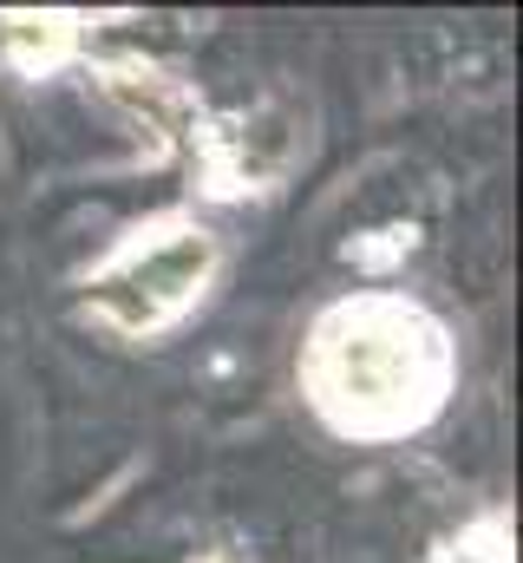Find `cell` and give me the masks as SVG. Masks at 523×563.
<instances>
[{
	"mask_svg": "<svg viewBox=\"0 0 523 563\" xmlns=\"http://www.w3.org/2000/svg\"><path fill=\"white\" fill-rule=\"evenodd\" d=\"M7 40L20 66H59L73 53V20L66 13H7Z\"/></svg>",
	"mask_w": 523,
	"mask_h": 563,
	"instance_id": "obj_3",
	"label": "cell"
},
{
	"mask_svg": "<svg viewBox=\"0 0 523 563\" xmlns=\"http://www.w3.org/2000/svg\"><path fill=\"white\" fill-rule=\"evenodd\" d=\"M210 269H216V243L197 223L164 217L151 230H131L99 263V276L86 282V308L119 334H157L197 308Z\"/></svg>",
	"mask_w": 523,
	"mask_h": 563,
	"instance_id": "obj_2",
	"label": "cell"
},
{
	"mask_svg": "<svg viewBox=\"0 0 523 563\" xmlns=\"http://www.w3.org/2000/svg\"><path fill=\"white\" fill-rule=\"evenodd\" d=\"M301 387L347 439H405L452 394V334L399 295H354L314 321Z\"/></svg>",
	"mask_w": 523,
	"mask_h": 563,
	"instance_id": "obj_1",
	"label": "cell"
}]
</instances>
